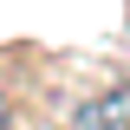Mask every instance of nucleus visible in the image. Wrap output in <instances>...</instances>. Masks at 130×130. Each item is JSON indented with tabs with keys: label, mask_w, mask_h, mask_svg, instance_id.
<instances>
[{
	"label": "nucleus",
	"mask_w": 130,
	"mask_h": 130,
	"mask_svg": "<svg viewBox=\"0 0 130 130\" xmlns=\"http://www.w3.org/2000/svg\"><path fill=\"white\" fill-rule=\"evenodd\" d=\"M72 130H130V91L117 85L104 98H85L78 117H72Z\"/></svg>",
	"instance_id": "f257e3e1"
},
{
	"label": "nucleus",
	"mask_w": 130,
	"mask_h": 130,
	"mask_svg": "<svg viewBox=\"0 0 130 130\" xmlns=\"http://www.w3.org/2000/svg\"><path fill=\"white\" fill-rule=\"evenodd\" d=\"M0 130H13V111H7V98H0Z\"/></svg>",
	"instance_id": "f03ea898"
},
{
	"label": "nucleus",
	"mask_w": 130,
	"mask_h": 130,
	"mask_svg": "<svg viewBox=\"0 0 130 130\" xmlns=\"http://www.w3.org/2000/svg\"><path fill=\"white\" fill-rule=\"evenodd\" d=\"M124 91H130V78H124Z\"/></svg>",
	"instance_id": "7ed1b4c3"
}]
</instances>
